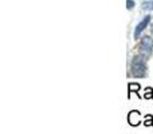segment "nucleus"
<instances>
[{
    "instance_id": "obj_7",
    "label": "nucleus",
    "mask_w": 153,
    "mask_h": 134,
    "mask_svg": "<svg viewBox=\"0 0 153 134\" xmlns=\"http://www.w3.org/2000/svg\"><path fill=\"white\" fill-rule=\"evenodd\" d=\"M144 98H145V99H152V98H153V89H152V87H145V91H144Z\"/></svg>"
},
{
    "instance_id": "obj_4",
    "label": "nucleus",
    "mask_w": 153,
    "mask_h": 134,
    "mask_svg": "<svg viewBox=\"0 0 153 134\" xmlns=\"http://www.w3.org/2000/svg\"><path fill=\"white\" fill-rule=\"evenodd\" d=\"M141 48H143L144 51H148V53H151V50L153 48V39L149 35H145V36L141 38Z\"/></svg>"
},
{
    "instance_id": "obj_8",
    "label": "nucleus",
    "mask_w": 153,
    "mask_h": 134,
    "mask_svg": "<svg viewBox=\"0 0 153 134\" xmlns=\"http://www.w3.org/2000/svg\"><path fill=\"white\" fill-rule=\"evenodd\" d=\"M143 8L145 11H152L153 10V0L152 1H145V3H143Z\"/></svg>"
},
{
    "instance_id": "obj_10",
    "label": "nucleus",
    "mask_w": 153,
    "mask_h": 134,
    "mask_svg": "<svg viewBox=\"0 0 153 134\" xmlns=\"http://www.w3.org/2000/svg\"><path fill=\"white\" fill-rule=\"evenodd\" d=\"M151 32H152V35H153V27H152V30H151Z\"/></svg>"
},
{
    "instance_id": "obj_3",
    "label": "nucleus",
    "mask_w": 153,
    "mask_h": 134,
    "mask_svg": "<svg viewBox=\"0 0 153 134\" xmlns=\"http://www.w3.org/2000/svg\"><path fill=\"white\" fill-rule=\"evenodd\" d=\"M151 19H152V16L148 15V16H145V18H144L143 20L137 24V27H136V30H134V39H140L141 32H143L144 30L146 28V26L151 23Z\"/></svg>"
},
{
    "instance_id": "obj_9",
    "label": "nucleus",
    "mask_w": 153,
    "mask_h": 134,
    "mask_svg": "<svg viewBox=\"0 0 153 134\" xmlns=\"http://www.w3.org/2000/svg\"><path fill=\"white\" fill-rule=\"evenodd\" d=\"M126 8L128 10H133V8H134V1H133V0H128L126 1Z\"/></svg>"
},
{
    "instance_id": "obj_1",
    "label": "nucleus",
    "mask_w": 153,
    "mask_h": 134,
    "mask_svg": "<svg viewBox=\"0 0 153 134\" xmlns=\"http://www.w3.org/2000/svg\"><path fill=\"white\" fill-rule=\"evenodd\" d=\"M130 68H132V74L136 78H144L146 75V64L145 59L143 56H134L130 63Z\"/></svg>"
},
{
    "instance_id": "obj_5",
    "label": "nucleus",
    "mask_w": 153,
    "mask_h": 134,
    "mask_svg": "<svg viewBox=\"0 0 153 134\" xmlns=\"http://www.w3.org/2000/svg\"><path fill=\"white\" fill-rule=\"evenodd\" d=\"M140 90H141V86L140 83H137V82H132V83L128 84V98H130V94L132 93H134V94H137L138 97H140Z\"/></svg>"
},
{
    "instance_id": "obj_6",
    "label": "nucleus",
    "mask_w": 153,
    "mask_h": 134,
    "mask_svg": "<svg viewBox=\"0 0 153 134\" xmlns=\"http://www.w3.org/2000/svg\"><path fill=\"white\" fill-rule=\"evenodd\" d=\"M143 125H144V126H146V127L153 126V115H152V114H146V115H145V121L143 122Z\"/></svg>"
},
{
    "instance_id": "obj_2",
    "label": "nucleus",
    "mask_w": 153,
    "mask_h": 134,
    "mask_svg": "<svg viewBox=\"0 0 153 134\" xmlns=\"http://www.w3.org/2000/svg\"><path fill=\"white\" fill-rule=\"evenodd\" d=\"M128 124L130 125V126L136 127L138 126L140 124H143L141 122V113L138 110H132L129 114H128Z\"/></svg>"
}]
</instances>
